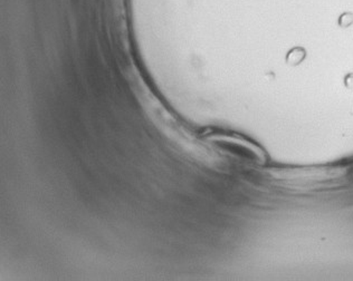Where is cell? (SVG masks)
I'll return each mask as SVG.
<instances>
[{
	"instance_id": "6da1fadb",
	"label": "cell",
	"mask_w": 353,
	"mask_h": 281,
	"mask_svg": "<svg viewBox=\"0 0 353 281\" xmlns=\"http://www.w3.org/2000/svg\"><path fill=\"white\" fill-rule=\"evenodd\" d=\"M304 56H305V54H304L303 50H300V48H297V50H294L293 52H291L286 59H288V62H289L290 64L295 65L302 62V61H303Z\"/></svg>"
}]
</instances>
